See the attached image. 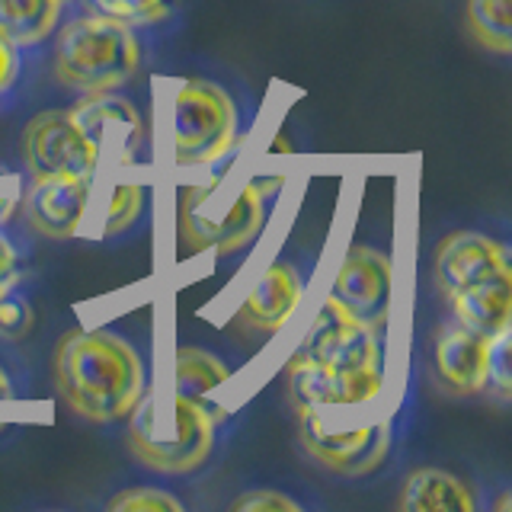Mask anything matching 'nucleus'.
<instances>
[{
    "label": "nucleus",
    "mask_w": 512,
    "mask_h": 512,
    "mask_svg": "<svg viewBox=\"0 0 512 512\" xmlns=\"http://www.w3.org/2000/svg\"><path fill=\"white\" fill-rule=\"evenodd\" d=\"M55 384L80 420L119 423L148 391V365L119 330H71L55 346Z\"/></svg>",
    "instance_id": "1"
},
{
    "label": "nucleus",
    "mask_w": 512,
    "mask_h": 512,
    "mask_svg": "<svg viewBox=\"0 0 512 512\" xmlns=\"http://www.w3.org/2000/svg\"><path fill=\"white\" fill-rule=\"evenodd\" d=\"M436 288L458 324L484 336L512 327V256L484 231H452L436 244Z\"/></svg>",
    "instance_id": "2"
},
{
    "label": "nucleus",
    "mask_w": 512,
    "mask_h": 512,
    "mask_svg": "<svg viewBox=\"0 0 512 512\" xmlns=\"http://www.w3.org/2000/svg\"><path fill=\"white\" fill-rule=\"evenodd\" d=\"M125 420L128 452L135 455L141 468L154 474H196L215 455L218 416L176 391H144Z\"/></svg>",
    "instance_id": "3"
},
{
    "label": "nucleus",
    "mask_w": 512,
    "mask_h": 512,
    "mask_svg": "<svg viewBox=\"0 0 512 512\" xmlns=\"http://www.w3.org/2000/svg\"><path fill=\"white\" fill-rule=\"evenodd\" d=\"M279 180H240L215 176L202 186H189L180 199L176 228L189 253H244L266 228L269 202L276 199Z\"/></svg>",
    "instance_id": "4"
},
{
    "label": "nucleus",
    "mask_w": 512,
    "mask_h": 512,
    "mask_svg": "<svg viewBox=\"0 0 512 512\" xmlns=\"http://www.w3.org/2000/svg\"><path fill=\"white\" fill-rule=\"evenodd\" d=\"M135 26L90 13L64 23L55 39V77L80 96L128 87L141 71Z\"/></svg>",
    "instance_id": "5"
},
{
    "label": "nucleus",
    "mask_w": 512,
    "mask_h": 512,
    "mask_svg": "<svg viewBox=\"0 0 512 512\" xmlns=\"http://www.w3.org/2000/svg\"><path fill=\"white\" fill-rule=\"evenodd\" d=\"M240 138L234 96L208 77H186L170 96V151L180 167H212Z\"/></svg>",
    "instance_id": "6"
},
{
    "label": "nucleus",
    "mask_w": 512,
    "mask_h": 512,
    "mask_svg": "<svg viewBox=\"0 0 512 512\" xmlns=\"http://www.w3.org/2000/svg\"><path fill=\"white\" fill-rule=\"evenodd\" d=\"M295 410H298V442L320 468L340 477H365L388 461L394 445V426L388 420L336 429L327 423V416L317 407H295Z\"/></svg>",
    "instance_id": "7"
},
{
    "label": "nucleus",
    "mask_w": 512,
    "mask_h": 512,
    "mask_svg": "<svg viewBox=\"0 0 512 512\" xmlns=\"http://www.w3.org/2000/svg\"><path fill=\"white\" fill-rule=\"evenodd\" d=\"M23 164L32 183L55 176H93L100 151L71 109H45L23 132Z\"/></svg>",
    "instance_id": "8"
},
{
    "label": "nucleus",
    "mask_w": 512,
    "mask_h": 512,
    "mask_svg": "<svg viewBox=\"0 0 512 512\" xmlns=\"http://www.w3.org/2000/svg\"><path fill=\"white\" fill-rule=\"evenodd\" d=\"M301 356L333 368H359V372H384V327L343 311L333 298L320 304L308 336L298 346Z\"/></svg>",
    "instance_id": "9"
},
{
    "label": "nucleus",
    "mask_w": 512,
    "mask_h": 512,
    "mask_svg": "<svg viewBox=\"0 0 512 512\" xmlns=\"http://www.w3.org/2000/svg\"><path fill=\"white\" fill-rule=\"evenodd\" d=\"M394 292V266L391 256L378 247L356 244L349 247L340 269H336L330 295L343 311L365 320L372 327H388Z\"/></svg>",
    "instance_id": "10"
},
{
    "label": "nucleus",
    "mask_w": 512,
    "mask_h": 512,
    "mask_svg": "<svg viewBox=\"0 0 512 512\" xmlns=\"http://www.w3.org/2000/svg\"><path fill=\"white\" fill-rule=\"evenodd\" d=\"M295 407H368L384 394V372L333 368L295 352L285 368Z\"/></svg>",
    "instance_id": "11"
},
{
    "label": "nucleus",
    "mask_w": 512,
    "mask_h": 512,
    "mask_svg": "<svg viewBox=\"0 0 512 512\" xmlns=\"http://www.w3.org/2000/svg\"><path fill=\"white\" fill-rule=\"evenodd\" d=\"M74 119L87 132L103 157L119 160V164H135L148 148V125L138 106L125 100L116 90L109 93H87L74 109Z\"/></svg>",
    "instance_id": "12"
},
{
    "label": "nucleus",
    "mask_w": 512,
    "mask_h": 512,
    "mask_svg": "<svg viewBox=\"0 0 512 512\" xmlns=\"http://www.w3.org/2000/svg\"><path fill=\"white\" fill-rule=\"evenodd\" d=\"M490 340L493 336L464 327L455 317L439 330L436 349H432V375L445 394L474 397L484 391Z\"/></svg>",
    "instance_id": "13"
},
{
    "label": "nucleus",
    "mask_w": 512,
    "mask_h": 512,
    "mask_svg": "<svg viewBox=\"0 0 512 512\" xmlns=\"http://www.w3.org/2000/svg\"><path fill=\"white\" fill-rule=\"evenodd\" d=\"M93 176H55V180L32 183L23 199L29 228L48 240H68L80 231L87 218Z\"/></svg>",
    "instance_id": "14"
},
{
    "label": "nucleus",
    "mask_w": 512,
    "mask_h": 512,
    "mask_svg": "<svg viewBox=\"0 0 512 512\" xmlns=\"http://www.w3.org/2000/svg\"><path fill=\"white\" fill-rule=\"evenodd\" d=\"M304 298V276L295 263L276 260L247 292L237 311V324L256 333H276L295 317Z\"/></svg>",
    "instance_id": "15"
},
{
    "label": "nucleus",
    "mask_w": 512,
    "mask_h": 512,
    "mask_svg": "<svg viewBox=\"0 0 512 512\" xmlns=\"http://www.w3.org/2000/svg\"><path fill=\"white\" fill-rule=\"evenodd\" d=\"M400 509L407 512H474L477 500L461 477L445 468H416L400 487Z\"/></svg>",
    "instance_id": "16"
},
{
    "label": "nucleus",
    "mask_w": 512,
    "mask_h": 512,
    "mask_svg": "<svg viewBox=\"0 0 512 512\" xmlns=\"http://www.w3.org/2000/svg\"><path fill=\"white\" fill-rule=\"evenodd\" d=\"M68 0H0V36L16 48L45 42L61 23Z\"/></svg>",
    "instance_id": "17"
},
{
    "label": "nucleus",
    "mask_w": 512,
    "mask_h": 512,
    "mask_svg": "<svg viewBox=\"0 0 512 512\" xmlns=\"http://www.w3.org/2000/svg\"><path fill=\"white\" fill-rule=\"evenodd\" d=\"M231 365L224 362L215 352H208L202 346H180L173 356V388L180 397L196 400V404L208 407L205 397L215 394L221 384H228ZM212 410V407H208Z\"/></svg>",
    "instance_id": "18"
},
{
    "label": "nucleus",
    "mask_w": 512,
    "mask_h": 512,
    "mask_svg": "<svg viewBox=\"0 0 512 512\" xmlns=\"http://www.w3.org/2000/svg\"><path fill=\"white\" fill-rule=\"evenodd\" d=\"M512 0H464V26L468 36L490 55L506 58L512 52V26H509Z\"/></svg>",
    "instance_id": "19"
},
{
    "label": "nucleus",
    "mask_w": 512,
    "mask_h": 512,
    "mask_svg": "<svg viewBox=\"0 0 512 512\" xmlns=\"http://www.w3.org/2000/svg\"><path fill=\"white\" fill-rule=\"evenodd\" d=\"M93 13L128 26H160L173 16V0H87Z\"/></svg>",
    "instance_id": "20"
},
{
    "label": "nucleus",
    "mask_w": 512,
    "mask_h": 512,
    "mask_svg": "<svg viewBox=\"0 0 512 512\" xmlns=\"http://www.w3.org/2000/svg\"><path fill=\"white\" fill-rule=\"evenodd\" d=\"M148 186L141 183H122L112 189L109 212H106V237H119L138 228V221L148 212Z\"/></svg>",
    "instance_id": "21"
},
{
    "label": "nucleus",
    "mask_w": 512,
    "mask_h": 512,
    "mask_svg": "<svg viewBox=\"0 0 512 512\" xmlns=\"http://www.w3.org/2000/svg\"><path fill=\"white\" fill-rule=\"evenodd\" d=\"M36 327V311H32V301L20 292V288L4 285L0 292V340L4 343H20Z\"/></svg>",
    "instance_id": "22"
},
{
    "label": "nucleus",
    "mask_w": 512,
    "mask_h": 512,
    "mask_svg": "<svg viewBox=\"0 0 512 512\" xmlns=\"http://www.w3.org/2000/svg\"><path fill=\"white\" fill-rule=\"evenodd\" d=\"M509 343H512V327L496 333L490 340V359H487V381L484 391L496 404H509L512 400V365H509Z\"/></svg>",
    "instance_id": "23"
},
{
    "label": "nucleus",
    "mask_w": 512,
    "mask_h": 512,
    "mask_svg": "<svg viewBox=\"0 0 512 512\" xmlns=\"http://www.w3.org/2000/svg\"><path fill=\"white\" fill-rule=\"evenodd\" d=\"M112 512H183V500L160 487H125L106 503Z\"/></svg>",
    "instance_id": "24"
},
{
    "label": "nucleus",
    "mask_w": 512,
    "mask_h": 512,
    "mask_svg": "<svg viewBox=\"0 0 512 512\" xmlns=\"http://www.w3.org/2000/svg\"><path fill=\"white\" fill-rule=\"evenodd\" d=\"M234 512H301V503L276 487H250L231 503Z\"/></svg>",
    "instance_id": "25"
},
{
    "label": "nucleus",
    "mask_w": 512,
    "mask_h": 512,
    "mask_svg": "<svg viewBox=\"0 0 512 512\" xmlns=\"http://www.w3.org/2000/svg\"><path fill=\"white\" fill-rule=\"evenodd\" d=\"M16 80H20V48L0 36V103L7 100Z\"/></svg>",
    "instance_id": "26"
},
{
    "label": "nucleus",
    "mask_w": 512,
    "mask_h": 512,
    "mask_svg": "<svg viewBox=\"0 0 512 512\" xmlns=\"http://www.w3.org/2000/svg\"><path fill=\"white\" fill-rule=\"evenodd\" d=\"M16 272H20V253H16L13 240L0 231V288L10 285L16 279Z\"/></svg>",
    "instance_id": "27"
},
{
    "label": "nucleus",
    "mask_w": 512,
    "mask_h": 512,
    "mask_svg": "<svg viewBox=\"0 0 512 512\" xmlns=\"http://www.w3.org/2000/svg\"><path fill=\"white\" fill-rule=\"evenodd\" d=\"M16 394V388H13V378L7 375V368L0 365V400H10Z\"/></svg>",
    "instance_id": "28"
},
{
    "label": "nucleus",
    "mask_w": 512,
    "mask_h": 512,
    "mask_svg": "<svg viewBox=\"0 0 512 512\" xmlns=\"http://www.w3.org/2000/svg\"><path fill=\"white\" fill-rule=\"evenodd\" d=\"M16 202H20V199H16V196H0V224H4V221H7V218L13 215Z\"/></svg>",
    "instance_id": "29"
}]
</instances>
